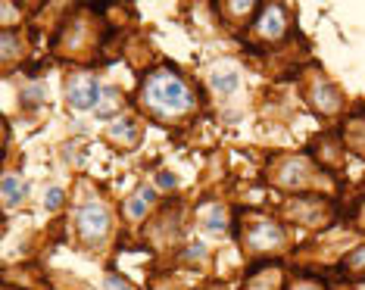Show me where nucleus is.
I'll return each instance as SVG.
<instances>
[{
	"mask_svg": "<svg viewBox=\"0 0 365 290\" xmlns=\"http://www.w3.org/2000/svg\"><path fill=\"white\" fill-rule=\"evenodd\" d=\"M63 200H66V194H63L60 187H51V190H47V194H44V206H47V209H51V212L60 209Z\"/></svg>",
	"mask_w": 365,
	"mask_h": 290,
	"instance_id": "nucleus-16",
	"label": "nucleus"
},
{
	"mask_svg": "<svg viewBox=\"0 0 365 290\" xmlns=\"http://www.w3.org/2000/svg\"><path fill=\"white\" fill-rule=\"evenodd\" d=\"M103 290H131V284L122 275H106L103 278Z\"/></svg>",
	"mask_w": 365,
	"mask_h": 290,
	"instance_id": "nucleus-17",
	"label": "nucleus"
},
{
	"mask_svg": "<svg viewBox=\"0 0 365 290\" xmlns=\"http://www.w3.org/2000/svg\"><path fill=\"white\" fill-rule=\"evenodd\" d=\"M110 138L115 140V144H122V147H138V144H140L138 128H135V122H131V119L115 122V125L110 128Z\"/></svg>",
	"mask_w": 365,
	"mask_h": 290,
	"instance_id": "nucleus-12",
	"label": "nucleus"
},
{
	"mask_svg": "<svg viewBox=\"0 0 365 290\" xmlns=\"http://www.w3.org/2000/svg\"><path fill=\"white\" fill-rule=\"evenodd\" d=\"M210 85H212V90L219 97H235L240 90V85H244V72H240L237 63L222 60V63H215L210 69Z\"/></svg>",
	"mask_w": 365,
	"mask_h": 290,
	"instance_id": "nucleus-6",
	"label": "nucleus"
},
{
	"mask_svg": "<svg viewBox=\"0 0 365 290\" xmlns=\"http://www.w3.org/2000/svg\"><path fill=\"white\" fill-rule=\"evenodd\" d=\"M76 231H78V237L85 240L88 247L103 244V240L110 237V231H113V215H110V209H106L101 200L81 203L78 212H76Z\"/></svg>",
	"mask_w": 365,
	"mask_h": 290,
	"instance_id": "nucleus-2",
	"label": "nucleus"
},
{
	"mask_svg": "<svg viewBox=\"0 0 365 290\" xmlns=\"http://www.w3.org/2000/svg\"><path fill=\"white\" fill-rule=\"evenodd\" d=\"M275 181H278V187H284V190H294V187L303 190L312 181V169L306 160H300V156H290V160L281 162Z\"/></svg>",
	"mask_w": 365,
	"mask_h": 290,
	"instance_id": "nucleus-7",
	"label": "nucleus"
},
{
	"mask_svg": "<svg viewBox=\"0 0 365 290\" xmlns=\"http://www.w3.org/2000/svg\"><path fill=\"white\" fill-rule=\"evenodd\" d=\"M156 203V187L144 185L140 190H135V194L125 200V219L128 222H140L147 212H150V206Z\"/></svg>",
	"mask_w": 365,
	"mask_h": 290,
	"instance_id": "nucleus-10",
	"label": "nucleus"
},
{
	"mask_svg": "<svg viewBox=\"0 0 365 290\" xmlns=\"http://www.w3.org/2000/svg\"><path fill=\"white\" fill-rule=\"evenodd\" d=\"M200 225H203L206 234L222 237V234H225V228H228V222H225V209H222L219 203H206L203 209H200Z\"/></svg>",
	"mask_w": 365,
	"mask_h": 290,
	"instance_id": "nucleus-11",
	"label": "nucleus"
},
{
	"mask_svg": "<svg viewBox=\"0 0 365 290\" xmlns=\"http://www.w3.org/2000/svg\"><path fill=\"white\" fill-rule=\"evenodd\" d=\"M0 200H4V209L13 212L16 206H22L29 200V181L16 172H6L4 175V185H0Z\"/></svg>",
	"mask_w": 365,
	"mask_h": 290,
	"instance_id": "nucleus-8",
	"label": "nucleus"
},
{
	"mask_svg": "<svg viewBox=\"0 0 365 290\" xmlns=\"http://www.w3.org/2000/svg\"><path fill=\"white\" fill-rule=\"evenodd\" d=\"M156 187L160 190H175L178 187V175L175 172H169V169H160L156 172Z\"/></svg>",
	"mask_w": 365,
	"mask_h": 290,
	"instance_id": "nucleus-14",
	"label": "nucleus"
},
{
	"mask_svg": "<svg viewBox=\"0 0 365 290\" xmlns=\"http://www.w3.org/2000/svg\"><path fill=\"white\" fill-rule=\"evenodd\" d=\"M119 94L115 90H103V100H101V106H97V119H113V115H119Z\"/></svg>",
	"mask_w": 365,
	"mask_h": 290,
	"instance_id": "nucleus-13",
	"label": "nucleus"
},
{
	"mask_svg": "<svg viewBox=\"0 0 365 290\" xmlns=\"http://www.w3.org/2000/svg\"><path fill=\"white\" fill-rule=\"evenodd\" d=\"M309 100L315 110H322V113H337L340 106H344V97H340V90L331 85V81H315L309 90Z\"/></svg>",
	"mask_w": 365,
	"mask_h": 290,
	"instance_id": "nucleus-9",
	"label": "nucleus"
},
{
	"mask_svg": "<svg viewBox=\"0 0 365 290\" xmlns=\"http://www.w3.org/2000/svg\"><path fill=\"white\" fill-rule=\"evenodd\" d=\"M185 259H187V262H200V259H206V247H203V244H190L187 250H185Z\"/></svg>",
	"mask_w": 365,
	"mask_h": 290,
	"instance_id": "nucleus-18",
	"label": "nucleus"
},
{
	"mask_svg": "<svg viewBox=\"0 0 365 290\" xmlns=\"http://www.w3.org/2000/svg\"><path fill=\"white\" fill-rule=\"evenodd\" d=\"M103 90L106 88L94 76L81 72V76H72L69 81H66V100H69V106L78 110V113H88V110L94 113L103 100Z\"/></svg>",
	"mask_w": 365,
	"mask_h": 290,
	"instance_id": "nucleus-3",
	"label": "nucleus"
},
{
	"mask_svg": "<svg viewBox=\"0 0 365 290\" xmlns=\"http://www.w3.org/2000/svg\"><path fill=\"white\" fill-rule=\"evenodd\" d=\"M138 100L147 113L160 115V119H175L194 110V90L185 78L178 76L172 66H156L144 76L138 90Z\"/></svg>",
	"mask_w": 365,
	"mask_h": 290,
	"instance_id": "nucleus-1",
	"label": "nucleus"
},
{
	"mask_svg": "<svg viewBox=\"0 0 365 290\" xmlns=\"http://www.w3.org/2000/svg\"><path fill=\"white\" fill-rule=\"evenodd\" d=\"M253 31L262 41H281L287 35V10L281 4H262L259 16L253 22Z\"/></svg>",
	"mask_w": 365,
	"mask_h": 290,
	"instance_id": "nucleus-4",
	"label": "nucleus"
},
{
	"mask_svg": "<svg viewBox=\"0 0 365 290\" xmlns=\"http://www.w3.org/2000/svg\"><path fill=\"white\" fill-rule=\"evenodd\" d=\"M294 290H322V287L315 284V281H300V284H297Z\"/></svg>",
	"mask_w": 365,
	"mask_h": 290,
	"instance_id": "nucleus-20",
	"label": "nucleus"
},
{
	"mask_svg": "<svg viewBox=\"0 0 365 290\" xmlns=\"http://www.w3.org/2000/svg\"><path fill=\"white\" fill-rule=\"evenodd\" d=\"M4 63L6 66H13V60H16V51H19V47H16V35L13 31H4Z\"/></svg>",
	"mask_w": 365,
	"mask_h": 290,
	"instance_id": "nucleus-15",
	"label": "nucleus"
},
{
	"mask_svg": "<svg viewBox=\"0 0 365 290\" xmlns=\"http://www.w3.org/2000/svg\"><path fill=\"white\" fill-rule=\"evenodd\" d=\"M350 265H365V247L362 250H356V253H350Z\"/></svg>",
	"mask_w": 365,
	"mask_h": 290,
	"instance_id": "nucleus-19",
	"label": "nucleus"
},
{
	"mask_svg": "<svg viewBox=\"0 0 365 290\" xmlns=\"http://www.w3.org/2000/svg\"><path fill=\"white\" fill-rule=\"evenodd\" d=\"M247 250H256V253H265V250H278L284 244V228L275 225L272 219H259L256 225L247 231Z\"/></svg>",
	"mask_w": 365,
	"mask_h": 290,
	"instance_id": "nucleus-5",
	"label": "nucleus"
}]
</instances>
